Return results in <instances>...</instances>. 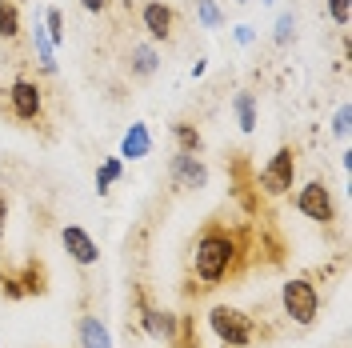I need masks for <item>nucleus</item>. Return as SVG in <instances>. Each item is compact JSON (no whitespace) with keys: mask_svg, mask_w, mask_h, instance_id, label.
<instances>
[{"mask_svg":"<svg viewBox=\"0 0 352 348\" xmlns=\"http://www.w3.org/2000/svg\"><path fill=\"white\" fill-rule=\"evenodd\" d=\"M236 261V237L228 228H208L204 237L197 240V257H192V268L204 288H212L228 276V268Z\"/></svg>","mask_w":352,"mask_h":348,"instance_id":"obj_1","label":"nucleus"},{"mask_svg":"<svg viewBox=\"0 0 352 348\" xmlns=\"http://www.w3.org/2000/svg\"><path fill=\"white\" fill-rule=\"evenodd\" d=\"M280 305H285V316L292 320V325L308 328L316 316H320V292H316L312 281L292 276V281H285V288H280Z\"/></svg>","mask_w":352,"mask_h":348,"instance_id":"obj_2","label":"nucleus"},{"mask_svg":"<svg viewBox=\"0 0 352 348\" xmlns=\"http://www.w3.org/2000/svg\"><path fill=\"white\" fill-rule=\"evenodd\" d=\"M208 328H212V336H217L220 345H228V348H248L252 336H256L252 316H244L241 308H232V305L212 308V312H208Z\"/></svg>","mask_w":352,"mask_h":348,"instance_id":"obj_3","label":"nucleus"},{"mask_svg":"<svg viewBox=\"0 0 352 348\" xmlns=\"http://www.w3.org/2000/svg\"><path fill=\"white\" fill-rule=\"evenodd\" d=\"M296 213L316 224H332L336 220V204H332V188L324 180H308L305 188L296 193Z\"/></svg>","mask_w":352,"mask_h":348,"instance_id":"obj_4","label":"nucleus"},{"mask_svg":"<svg viewBox=\"0 0 352 348\" xmlns=\"http://www.w3.org/2000/svg\"><path fill=\"white\" fill-rule=\"evenodd\" d=\"M292 180H296V153L285 144V149H276V156L261 168V188L268 196H285L288 188H292Z\"/></svg>","mask_w":352,"mask_h":348,"instance_id":"obj_5","label":"nucleus"},{"mask_svg":"<svg viewBox=\"0 0 352 348\" xmlns=\"http://www.w3.org/2000/svg\"><path fill=\"white\" fill-rule=\"evenodd\" d=\"M8 109L16 120H36L44 109V96H41V85L28 80V76H16L12 88H8Z\"/></svg>","mask_w":352,"mask_h":348,"instance_id":"obj_6","label":"nucleus"},{"mask_svg":"<svg viewBox=\"0 0 352 348\" xmlns=\"http://www.w3.org/2000/svg\"><path fill=\"white\" fill-rule=\"evenodd\" d=\"M140 24L153 41H173V28H176V12L164 4V0H148L140 8Z\"/></svg>","mask_w":352,"mask_h":348,"instance_id":"obj_7","label":"nucleus"},{"mask_svg":"<svg viewBox=\"0 0 352 348\" xmlns=\"http://www.w3.org/2000/svg\"><path fill=\"white\" fill-rule=\"evenodd\" d=\"M60 244H65L68 257H72L76 264H85V268H92V264L100 261V248H96V240L88 237L80 224H68L65 232H60Z\"/></svg>","mask_w":352,"mask_h":348,"instance_id":"obj_8","label":"nucleus"},{"mask_svg":"<svg viewBox=\"0 0 352 348\" xmlns=\"http://www.w3.org/2000/svg\"><path fill=\"white\" fill-rule=\"evenodd\" d=\"M168 173H173L176 188H204V184H208V168H204V160H200V156H188V153H176Z\"/></svg>","mask_w":352,"mask_h":348,"instance_id":"obj_9","label":"nucleus"},{"mask_svg":"<svg viewBox=\"0 0 352 348\" xmlns=\"http://www.w3.org/2000/svg\"><path fill=\"white\" fill-rule=\"evenodd\" d=\"M140 325H144V332L153 340H176L180 336V320H176L173 312H164V308H144Z\"/></svg>","mask_w":352,"mask_h":348,"instance_id":"obj_10","label":"nucleus"},{"mask_svg":"<svg viewBox=\"0 0 352 348\" xmlns=\"http://www.w3.org/2000/svg\"><path fill=\"white\" fill-rule=\"evenodd\" d=\"M153 153V132H148V124H132L129 132H124V140H120V156L124 160H144V156Z\"/></svg>","mask_w":352,"mask_h":348,"instance_id":"obj_11","label":"nucleus"},{"mask_svg":"<svg viewBox=\"0 0 352 348\" xmlns=\"http://www.w3.org/2000/svg\"><path fill=\"white\" fill-rule=\"evenodd\" d=\"M156 68H160V52H156L153 44H132V52H129L132 76H153Z\"/></svg>","mask_w":352,"mask_h":348,"instance_id":"obj_12","label":"nucleus"},{"mask_svg":"<svg viewBox=\"0 0 352 348\" xmlns=\"http://www.w3.org/2000/svg\"><path fill=\"white\" fill-rule=\"evenodd\" d=\"M80 348H112V332L96 316H80Z\"/></svg>","mask_w":352,"mask_h":348,"instance_id":"obj_13","label":"nucleus"},{"mask_svg":"<svg viewBox=\"0 0 352 348\" xmlns=\"http://www.w3.org/2000/svg\"><path fill=\"white\" fill-rule=\"evenodd\" d=\"M32 44H36V61H41L44 72H56V44L48 41L44 21H36V28H32Z\"/></svg>","mask_w":352,"mask_h":348,"instance_id":"obj_14","label":"nucleus"},{"mask_svg":"<svg viewBox=\"0 0 352 348\" xmlns=\"http://www.w3.org/2000/svg\"><path fill=\"white\" fill-rule=\"evenodd\" d=\"M173 140H176V153H188V156H197L200 149H204V140H200V132L197 124H173Z\"/></svg>","mask_w":352,"mask_h":348,"instance_id":"obj_15","label":"nucleus"},{"mask_svg":"<svg viewBox=\"0 0 352 348\" xmlns=\"http://www.w3.org/2000/svg\"><path fill=\"white\" fill-rule=\"evenodd\" d=\"M0 36L4 41L21 36V8H16V0H0Z\"/></svg>","mask_w":352,"mask_h":348,"instance_id":"obj_16","label":"nucleus"},{"mask_svg":"<svg viewBox=\"0 0 352 348\" xmlns=\"http://www.w3.org/2000/svg\"><path fill=\"white\" fill-rule=\"evenodd\" d=\"M232 112H236V120H241V132L256 129V96H252V92H236Z\"/></svg>","mask_w":352,"mask_h":348,"instance_id":"obj_17","label":"nucleus"},{"mask_svg":"<svg viewBox=\"0 0 352 348\" xmlns=\"http://www.w3.org/2000/svg\"><path fill=\"white\" fill-rule=\"evenodd\" d=\"M124 176V160L120 156H109L100 168H96V193H109V184H116Z\"/></svg>","mask_w":352,"mask_h":348,"instance_id":"obj_18","label":"nucleus"},{"mask_svg":"<svg viewBox=\"0 0 352 348\" xmlns=\"http://www.w3.org/2000/svg\"><path fill=\"white\" fill-rule=\"evenodd\" d=\"M44 32L52 44H65V12L60 8H44Z\"/></svg>","mask_w":352,"mask_h":348,"instance_id":"obj_19","label":"nucleus"},{"mask_svg":"<svg viewBox=\"0 0 352 348\" xmlns=\"http://www.w3.org/2000/svg\"><path fill=\"white\" fill-rule=\"evenodd\" d=\"M192 8H197V21L204 24V28H220V24H224V12L217 8V0H197Z\"/></svg>","mask_w":352,"mask_h":348,"instance_id":"obj_20","label":"nucleus"},{"mask_svg":"<svg viewBox=\"0 0 352 348\" xmlns=\"http://www.w3.org/2000/svg\"><path fill=\"white\" fill-rule=\"evenodd\" d=\"M292 36H296V17H292V12H285V17L276 21V44L285 48V44L292 41Z\"/></svg>","mask_w":352,"mask_h":348,"instance_id":"obj_21","label":"nucleus"},{"mask_svg":"<svg viewBox=\"0 0 352 348\" xmlns=\"http://www.w3.org/2000/svg\"><path fill=\"white\" fill-rule=\"evenodd\" d=\"M329 17L344 28L349 24V0H329Z\"/></svg>","mask_w":352,"mask_h":348,"instance_id":"obj_22","label":"nucleus"},{"mask_svg":"<svg viewBox=\"0 0 352 348\" xmlns=\"http://www.w3.org/2000/svg\"><path fill=\"white\" fill-rule=\"evenodd\" d=\"M332 132H336V136H349V105H340L336 120H332Z\"/></svg>","mask_w":352,"mask_h":348,"instance_id":"obj_23","label":"nucleus"},{"mask_svg":"<svg viewBox=\"0 0 352 348\" xmlns=\"http://www.w3.org/2000/svg\"><path fill=\"white\" fill-rule=\"evenodd\" d=\"M4 232H8V200L0 196V240H4Z\"/></svg>","mask_w":352,"mask_h":348,"instance_id":"obj_24","label":"nucleus"},{"mask_svg":"<svg viewBox=\"0 0 352 348\" xmlns=\"http://www.w3.org/2000/svg\"><path fill=\"white\" fill-rule=\"evenodd\" d=\"M80 8H85V12H104L109 0H80Z\"/></svg>","mask_w":352,"mask_h":348,"instance_id":"obj_25","label":"nucleus"},{"mask_svg":"<svg viewBox=\"0 0 352 348\" xmlns=\"http://www.w3.org/2000/svg\"><path fill=\"white\" fill-rule=\"evenodd\" d=\"M236 41H241V44L252 41V28H248V24H241V28H236Z\"/></svg>","mask_w":352,"mask_h":348,"instance_id":"obj_26","label":"nucleus"},{"mask_svg":"<svg viewBox=\"0 0 352 348\" xmlns=\"http://www.w3.org/2000/svg\"><path fill=\"white\" fill-rule=\"evenodd\" d=\"M180 348H200V345H192V340H184V345H180Z\"/></svg>","mask_w":352,"mask_h":348,"instance_id":"obj_27","label":"nucleus"},{"mask_svg":"<svg viewBox=\"0 0 352 348\" xmlns=\"http://www.w3.org/2000/svg\"><path fill=\"white\" fill-rule=\"evenodd\" d=\"M236 4H248V0H236Z\"/></svg>","mask_w":352,"mask_h":348,"instance_id":"obj_28","label":"nucleus"},{"mask_svg":"<svg viewBox=\"0 0 352 348\" xmlns=\"http://www.w3.org/2000/svg\"><path fill=\"white\" fill-rule=\"evenodd\" d=\"M264 4H272V0H264Z\"/></svg>","mask_w":352,"mask_h":348,"instance_id":"obj_29","label":"nucleus"}]
</instances>
